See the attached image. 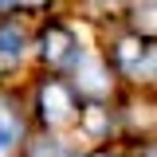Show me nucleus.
Instances as JSON below:
<instances>
[{"mask_svg": "<svg viewBox=\"0 0 157 157\" xmlns=\"http://www.w3.org/2000/svg\"><path fill=\"white\" fill-rule=\"evenodd\" d=\"M39 106H43V122L47 126H67L75 118V98L63 82H47L39 90Z\"/></svg>", "mask_w": 157, "mask_h": 157, "instance_id": "obj_1", "label": "nucleus"}, {"mask_svg": "<svg viewBox=\"0 0 157 157\" xmlns=\"http://www.w3.org/2000/svg\"><path fill=\"white\" fill-rule=\"evenodd\" d=\"M43 59H51V63H67V59L75 55V39L67 28H47L43 32Z\"/></svg>", "mask_w": 157, "mask_h": 157, "instance_id": "obj_2", "label": "nucleus"}, {"mask_svg": "<svg viewBox=\"0 0 157 157\" xmlns=\"http://www.w3.org/2000/svg\"><path fill=\"white\" fill-rule=\"evenodd\" d=\"M28 51V36L20 28H0V67H16Z\"/></svg>", "mask_w": 157, "mask_h": 157, "instance_id": "obj_3", "label": "nucleus"}, {"mask_svg": "<svg viewBox=\"0 0 157 157\" xmlns=\"http://www.w3.org/2000/svg\"><path fill=\"white\" fill-rule=\"evenodd\" d=\"M71 63H78V82H82V86H86V90H106V78H102V67H98L94 59L90 55H82V51H75V55H71Z\"/></svg>", "mask_w": 157, "mask_h": 157, "instance_id": "obj_4", "label": "nucleus"}, {"mask_svg": "<svg viewBox=\"0 0 157 157\" xmlns=\"http://www.w3.org/2000/svg\"><path fill=\"white\" fill-rule=\"evenodd\" d=\"M118 59H122L126 71H141V59H149V51H145L137 39H122V43H118Z\"/></svg>", "mask_w": 157, "mask_h": 157, "instance_id": "obj_5", "label": "nucleus"}, {"mask_svg": "<svg viewBox=\"0 0 157 157\" xmlns=\"http://www.w3.org/2000/svg\"><path fill=\"white\" fill-rule=\"evenodd\" d=\"M16 137H20V122L0 110V157H8L12 149H16Z\"/></svg>", "mask_w": 157, "mask_h": 157, "instance_id": "obj_6", "label": "nucleus"}, {"mask_svg": "<svg viewBox=\"0 0 157 157\" xmlns=\"http://www.w3.org/2000/svg\"><path fill=\"white\" fill-rule=\"evenodd\" d=\"M102 130H106V114L98 106H90L86 110V134H102Z\"/></svg>", "mask_w": 157, "mask_h": 157, "instance_id": "obj_7", "label": "nucleus"}, {"mask_svg": "<svg viewBox=\"0 0 157 157\" xmlns=\"http://www.w3.org/2000/svg\"><path fill=\"white\" fill-rule=\"evenodd\" d=\"M12 4H16V0H0V12H8V8H12Z\"/></svg>", "mask_w": 157, "mask_h": 157, "instance_id": "obj_8", "label": "nucleus"}, {"mask_svg": "<svg viewBox=\"0 0 157 157\" xmlns=\"http://www.w3.org/2000/svg\"><path fill=\"white\" fill-rule=\"evenodd\" d=\"M24 4H39V0H24Z\"/></svg>", "mask_w": 157, "mask_h": 157, "instance_id": "obj_9", "label": "nucleus"}, {"mask_svg": "<svg viewBox=\"0 0 157 157\" xmlns=\"http://www.w3.org/2000/svg\"><path fill=\"white\" fill-rule=\"evenodd\" d=\"M90 157H106V153H90Z\"/></svg>", "mask_w": 157, "mask_h": 157, "instance_id": "obj_10", "label": "nucleus"}, {"mask_svg": "<svg viewBox=\"0 0 157 157\" xmlns=\"http://www.w3.org/2000/svg\"><path fill=\"white\" fill-rule=\"evenodd\" d=\"M110 4H114V0H110Z\"/></svg>", "mask_w": 157, "mask_h": 157, "instance_id": "obj_11", "label": "nucleus"}]
</instances>
